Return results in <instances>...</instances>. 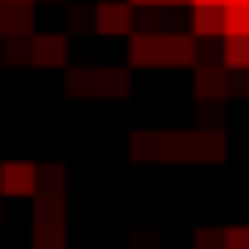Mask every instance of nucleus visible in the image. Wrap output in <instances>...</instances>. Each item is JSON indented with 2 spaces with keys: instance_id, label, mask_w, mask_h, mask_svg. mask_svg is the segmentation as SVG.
Masks as SVG:
<instances>
[{
  "instance_id": "1",
  "label": "nucleus",
  "mask_w": 249,
  "mask_h": 249,
  "mask_svg": "<svg viewBox=\"0 0 249 249\" xmlns=\"http://www.w3.org/2000/svg\"><path fill=\"white\" fill-rule=\"evenodd\" d=\"M196 49H200V35H161V30L127 35L132 69H196Z\"/></svg>"
},
{
  "instance_id": "2",
  "label": "nucleus",
  "mask_w": 249,
  "mask_h": 249,
  "mask_svg": "<svg viewBox=\"0 0 249 249\" xmlns=\"http://www.w3.org/2000/svg\"><path fill=\"white\" fill-rule=\"evenodd\" d=\"M132 25H137L132 0H103V5H93V30L98 35H132Z\"/></svg>"
},
{
  "instance_id": "3",
  "label": "nucleus",
  "mask_w": 249,
  "mask_h": 249,
  "mask_svg": "<svg viewBox=\"0 0 249 249\" xmlns=\"http://www.w3.org/2000/svg\"><path fill=\"white\" fill-rule=\"evenodd\" d=\"M39 191V166L35 161H5L0 166V196L15 200V196H35Z\"/></svg>"
},
{
  "instance_id": "4",
  "label": "nucleus",
  "mask_w": 249,
  "mask_h": 249,
  "mask_svg": "<svg viewBox=\"0 0 249 249\" xmlns=\"http://www.w3.org/2000/svg\"><path fill=\"white\" fill-rule=\"evenodd\" d=\"M30 64L35 69H69V35H39L30 39Z\"/></svg>"
},
{
  "instance_id": "5",
  "label": "nucleus",
  "mask_w": 249,
  "mask_h": 249,
  "mask_svg": "<svg viewBox=\"0 0 249 249\" xmlns=\"http://www.w3.org/2000/svg\"><path fill=\"white\" fill-rule=\"evenodd\" d=\"M186 161H205V166H220V161H225V132H220V127H200V132H186Z\"/></svg>"
},
{
  "instance_id": "6",
  "label": "nucleus",
  "mask_w": 249,
  "mask_h": 249,
  "mask_svg": "<svg viewBox=\"0 0 249 249\" xmlns=\"http://www.w3.org/2000/svg\"><path fill=\"white\" fill-rule=\"evenodd\" d=\"M230 73H234V69H225V64H196V98H200V103L230 98V93H234V88H230Z\"/></svg>"
},
{
  "instance_id": "7",
  "label": "nucleus",
  "mask_w": 249,
  "mask_h": 249,
  "mask_svg": "<svg viewBox=\"0 0 249 249\" xmlns=\"http://www.w3.org/2000/svg\"><path fill=\"white\" fill-rule=\"evenodd\" d=\"M191 35H225V5H191Z\"/></svg>"
},
{
  "instance_id": "8",
  "label": "nucleus",
  "mask_w": 249,
  "mask_h": 249,
  "mask_svg": "<svg viewBox=\"0 0 249 249\" xmlns=\"http://www.w3.org/2000/svg\"><path fill=\"white\" fill-rule=\"evenodd\" d=\"M127 93H132V73H127V69H98V98L122 103Z\"/></svg>"
},
{
  "instance_id": "9",
  "label": "nucleus",
  "mask_w": 249,
  "mask_h": 249,
  "mask_svg": "<svg viewBox=\"0 0 249 249\" xmlns=\"http://www.w3.org/2000/svg\"><path fill=\"white\" fill-rule=\"evenodd\" d=\"M30 39L35 35H0V64H5V69L30 64Z\"/></svg>"
},
{
  "instance_id": "10",
  "label": "nucleus",
  "mask_w": 249,
  "mask_h": 249,
  "mask_svg": "<svg viewBox=\"0 0 249 249\" xmlns=\"http://www.w3.org/2000/svg\"><path fill=\"white\" fill-rule=\"evenodd\" d=\"M35 249H69L64 220H35Z\"/></svg>"
},
{
  "instance_id": "11",
  "label": "nucleus",
  "mask_w": 249,
  "mask_h": 249,
  "mask_svg": "<svg viewBox=\"0 0 249 249\" xmlns=\"http://www.w3.org/2000/svg\"><path fill=\"white\" fill-rule=\"evenodd\" d=\"M127 152H132V161H161V132H132Z\"/></svg>"
},
{
  "instance_id": "12",
  "label": "nucleus",
  "mask_w": 249,
  "mask_h": 249,
  "mask_svg": "<svg viewBox=\"0 0 249 249\" xmlns=\"http://www.w3.org/2000/svg\"><path fill=\"white\" fill-rule=\"evenodd\" d=\"M64 191H69V171H64L59 161H44V166H39V191H35V196H59V200H64Z\"/></svg>"
},
{
  "instance_id": "13",
  "label": "nucleus",
  "mask_w": 249,
  "mask_h": 249,
  "mask_svg": "<svg viewBox=\"0 0 249 249\" xmlns=\"http://www.w3.org/2000/svg\"><path fill=\"white\" fill-rule=\"evenodd\" d=\"M225 49H220V64L225 69H249V35H220Z\"/></svg>"
},
{
  "instance_id": "14",
  "label": "nucleus",
  "mask_w": 249,
  "mask_h": 249,
  "mask_svg": "<svg viewBox=\"0 0 249 249\" xmlns=\"http://www.w3.org/2000/svg\"><path fill=\"white\" fill-rule=\"evenodd\" d=\"M64 88H69V98H98V69H69Z\"/></svg>"
},
{
  "instance_id": "15",
  "label": "nucleus",
  "mask_w": 249,
  "mask_h": 249,
  "mask_svg": "<svg viewBox=\"0 0 249 249\" xmlns=\"http://www.w3.org/2000/svg\"><path fill=\"white\" fill-rule=\"evenodd\" d=\"M5 35H35V5H5Z\"/></svg>"
},
{
  "instance_id": "16",
  "label": "nucleus",
  "mask_w": 249,
  "mask_h": 249,
  "mask_svg": "<svg viewBox=\"0 0 249 249\" xmlns=\"http://www.w3.org/2000/svg\"><path fill=\"white\" fill-rule=\"evenodd\" d=\"M225 35H249V5H225Z\"/></svg>"
},
{
  "instance_id": "17",
  "label": "nucleus",
  "mask_w": 249,
  "mask_h": 249,
  "mask_svg": "<svg viewBox=\"0 0 249 249\" xmlns=\"http://www.w3.org/2000/svg\"><path fill=\"white\" fill-rule=\"evenodd\" d=\"M191 249H225V230H210V225H200V230L191 234Z\"/></svg>"
},
{
  "instance_id": "18",
  "label": "nucleus",
  "mask_w": 249,
  "mask_h": 249,
  "mask_svg": "<svg viewBox=\"0 0 249 249\" xmlns=\"http://www.w3.org/2000/svg\"><path fill=\"white\" fill-rule=\"evenodd\" d=\"M69 30H93V5H69Z\"/></svg>"
},
{
  "instance_id": "19",
  "label": "nucleus",
  "mask_w": 249,
  "mask_h": 249,
  "mask_svg": "<svg viewBox=\"0 0 249 249\" xmlns=\"http://www.w3.org/2000/svg\"><path fill=\"white\" fill-rule=\"evenodd\" d=\"M225 249H249V225H225Z\"/></svg>"
},
{
  "instance_id": "20",
  "label": "nucleus",
  "mask_w": 249,
  "mask_h": 249,
  "mask_svg": "<svg viewBox=\"0 0 249 249\" xmlns=\"http://www.w3.org/2000/svg\"><path fill=\"white\" fill-rule=\"evenodd\" d=\"M0 35H5V0H0Z\"/></svg>"
},
{
  "instance_id": "21",
  "label": "nucleus",
  "mask_w": 249,
  "mask_h": 249,
  "mask_svg": "<svg viewBox=\"0 0 249 249\" xmlns=\"http://www.w3.org/2000/svg\"><path fill=\"white\" fill-rule=\"evenodd\" d=\"M191 5H225V0H191Z\"/></svg>"
},
{
  "instance_id": "22",
  "label": "nucleus",
  "mask_w": 249,
  "mask_h": 249,
  "mask_svg": "<svg viewBox=\"0 0 249 249\" xmlns=\"http://www.w3.org/2000/svg\"><path fill=\"white\" fill-rule=\"evenodd\" d=\"M5 5H39V0H5Z\"/></svg>"
},
{
  "instance_id": "23",
  "label": "nucleus",
  "mask_w": 249,
  "mask_h": 249,
  "mask_svg": "<svg viewBox=\"0 0 249 249\" xmlns=\"http://www.w3.org/2000/svg\"><path fill=\"white\" fill-rule=\"evenodd\" d=\"M161 5H191V0H161Z\"/></svg>"
},
{
  "instance_id": "24",
  "label": "nucleus",
  "mask_w": 249,
  "mask_h": 249,
  "mask_svg": "<svg viewBox=\"0 0 249 249\" xmlns=\"http://www.w3.org/2000/svg\"><path fill=\"white\" fill-rule=\"evenodd\" d=\"M225 5H249V0H225Z\"/></svg>"
},
{
  "instance_id": "25",
  "label": "nucleus",
  "mask_w": 249,
  "mask_h": 249,
  "mask_svg": "<svg viewBox=\"0 0 249 249\" xmlns=\"http://www.w3.org/2000/svg\"><path fill=\"white\" fill-rule=\"evenodd\" d=\"M44 5H64V0H44Z\"/></svg>"
},
{
  "instance_id": "26",
  "label": "nucleus",
  "mask_w": 249,
  "mask_h": 249,
  "mask_svg": "<svg viewBox=\"0 0 249 249\" xmlns=\"http://www.w3.org/2000/svg\"><path fill=\"white\" fill-rule=\"evenodd\" d=\"M0 200H5V196H0Z\"/></svg>"
}]
</instances>
